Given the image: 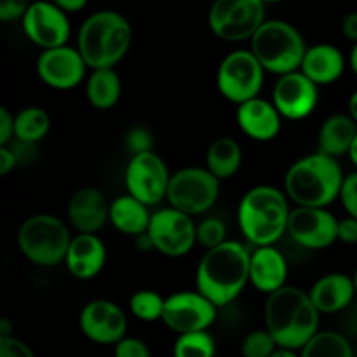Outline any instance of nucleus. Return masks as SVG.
<instances>
[{
	"label": "nucleus",
	"mask_w": 357,
	"mask_h": 357,
	"mask_svg": "<svg viewBox=\"0 0 357 357\" xmlns=\"http://www.w3.org/2000/svg\"><path fill=\"white\" fill-rule=\"evenodd\" d=\"M218 316V307L197 289H183L166 296L162 323L178 335L209 331Z\"/></svg>",
	"instance_id": "obj_13"
},
{
	"label": "nucleus",
	"mask_w": 357,
	"mask_h": 357,
	"mask_svg": "<svg viewBox=\"0 0 357 357\" xmlns=\"http://www.w3.org/2000/svg\"><path fill=\"white\" fill-rule=\"evenodd\" d=\"M272 357H300V354L296 351H289V349H278Z\"/></svg>",
	"instance_id": "obj_47"
},
{
	"label": "nucleus",
	"mask_w": 357,
	"mask_h": 357,
	"mask_svg": "<svg viewBox=\"0 0 357 357\" xmlns=\"http://www.w3.org/2000/svg\"><path fill=\"white\" fill-rule=\"evenodd\" d=\"M51 2L56 3L59 9L65 10V13L68 14V13H79V10H82L84 7L87 6L89 0H51Z\"/></svg>",
	"instance_id": "obj_44"
},
{
	"label": "nucleus",
	"mask_w": 357,
	"mask_h": 357,
	"mask_svg": "<svg viewBox=\"0 0 357 357\" xmlns=\"http://www.w3.org/2000/svg\"><path fill=\"white\" fill-rule=\"evenodd\" d=\"M0 357H37L28 344L14 335L0 337Z\"/></svg>",
	"instance_id": "obj_38"
},
{
	"label": "nucleus",
	"mask_w": 357,
	"mask_h": 357,
	"mask_svg": "<svg viewBox=\"0 0 357 357\" xmlns=\"http://www.w3.org/2000/svg\"><path fill=\"white\" fill-rule=\"evenodd\" d=\"M30 6V0H0V20L3 23L23 20Z\"/></svg>",
	"instance_id": "obj_39"
},
{
	"label": "nucleus",
	"mask_w": 357,
	"mask_h": 357,
	"mask_svg": "<svg viewBox=\"0 0 357 357\" xmlns=\"http://www.w3.org/2000/svg\"><path fill=\"white\" fill-rule=\"evenodd\" d=\"M24 35L42 51L66 45L72 33L68 14L59 9L51 0L31 2L21 20Z\"/></svg>",
	"instance_id": "obj_14"
},
{
	"label": "nucleus",
	"mask_w": 357,
	"mask_h": 357,
	"mask_svg": "<svg viewBox=\"0 0 357 357\" xmlns=\"http://www.w3.org/2000/svg\"><path fill=\"white\" fill-rule=\"evenodd\" d=\"M126 146H128L131 155H138V153L153 152V136L149 129L145 128H132L131 131L126 135Z\"/></svg>",
	"instance_id": "obj_35"
},
{
	"label": "nucleus",
	"mask_w": 357,
	"mask_h": 357,
	"mask_svg": "<svg viewBox=\"0 0 357 357\" xmlns=\"http://www.w3.org/2000/svg\"><path fill=\"white\" fill-rule=\"evenodd\" d=\"M166 296L155 289H138L129 298V312L142 323H157L162 321Z\"/></svg>",
	"instance_id": "obj_31"
},
{
	"label": "nucleus",
	"mask_w": 357,
	"mask_h": 357,
	"mask_svg": "<svg viewBox=\"0 0 357 357\" xmlns=\"http://www.w3.org/2000/svg\"><path fill=\"white\" fill-rule=\"evenodd\" d=\"M122 96V80L115 68L91 70L86 79V98L96 110H112Z\"/></svg>",
	"instance_id": "obj_28"
},
{
	"label": "nucleus",
	"mask_w": 357,
	"mask_h": 357,
	"mask_svg": "<svg viewBox=\"0 0 357 357\" xmlns=\"http://www.w3.org/2000/svg\"><path fill=\"white\" fill-rule=\"evenodd\" d=\"M338 201L344 206L347 216H352V218L357 220V169L354 173L345 174L340 199H338Z\"/></svg>",
	"instance_id": "obj_36"
},
{
	"label": "nucleus",
	"mask_w": 357,
	"mask_h": 357,
	"mask_svg": "<svg viewBox=\"0 0 357 357\" xmlns=\"http://www.w3.org/2000/svg\"><path fill=\"white\" fill-rule=\"evenodd\" d=\"M344 180L338 159L314 152L288 167L282 190L295 208H330L340 199Z\"/></svg>",
	"instance_id": "obj_4"
},
{
	"label": "nucleus",
	"mask_w": 357,
	"mask_h": 357,
	"mask_svg": "<svg viewBox=\"0 0 357 357\" xmlns=\"http://www.w3.org/2000/svg\"><path fill=\"white\" fill-rule=\"evenodd\" d=\"M349 159H351V162L354 164V167L357 169V135L354 138V143H352L351 150H349Z\"/></svg>",
	"instance_id": "obj_48"
},
{
	"label": "nucleus",
	"mask_w": 357,
	"mask_h": 357,
	"mask_svg": "<svg viewBox=\"0 0 357 357\" xmlns=\"http://www.w3.org/2000/svg\"><path fill=\"white\" fill-rule=\"evenodd\" d=\"M132 28L117 10L103 9L91 14L79 28L77 45L89 70L115 68L128 56Z\"/></svg>",
	"instance_id": "obj_5"
},
{
	"label": "nucleus",
	"mask_w": 357,
	"mask_h": 357,
	"mask_svg": "<svg viewBox=\"0 0 357 357\" xmlns=\"http://www.w3.org/2000/svg\"><path fill=\"white\" fill-rule=\"evenodd\" d=\"M171 174L166 160L157 152L131 155L124 169L126 190L143 204L153 208L166 201Z\"/></svg>",
	"instance_id": "obj_12"
},
{
	"label": "nucleus",
	"mask_w": 357,
	"mask_h": 357,
	"mask_svg": "<svg viewBox=\"0 0 357 357\" xmlns=\"http://www.w3.org/2000/svg\"><path fill=\"white\" fill-rule=\"evenodd\" d=\"M107 246L98 234H75L66 251L65 267L79 281L98 278L107 264Z\"/></svg>",
	"instance_id": "obj_21"
},
{
	"label": "nucleus",
	"mask_w": 357,
	"mask_h": 357,
	"mask_svg": "<svg viewBox=\"0 0 357 357\" xmlns=\"http://www.w3.org/2000/svg\"><path fill=\"white\" fill-rule=\"evenodd\" d=\"M291 202L282 188L255 185L241 197L237 223L246 243L253 248L275 246L288 234Z\"/></svg>",
	"instance_id": "obj_3"
},
{
	"label": "nucleus",
	"mask_w": 357,
	"mask_h": 357,
	"mask_svg": "<svg viewBox=\"0 0 357 357\" xmlns=\"http://www.w3.org/2000/svg\"><path fill=\"white\" fill-rule=\"evenodd\" d=\"M342 33H344L345 38L357 44V10L349 13L344 17V21H342Z\"/></svg>",
	"instance_id": "obj_43"
},
{
	"label": "nucleus",
	"mask_w": 357,
	"mask_h": 357,
	"mask_svg": "<svg viewBox=\"0 0 357 357\" xmlns=\"http://www.w3.org/2000/svg\"><path fill=\"white\" fill-rule=\"evenodd\" d=\"M271 101L286 121H303L319 105V86L300 70L278 77L272 87Z\"/></svg>",
	"instance_id": "obj_16"
},
{
	"label": "nucleus",
	"mask_w": 357,
	"mask_h": 357,
	"mask_svg": "<svg viewBox=\"0 0 357 357\" xmlns=\"http://www.w3.org/2000/svg\"><path fill=\"white\" fill-rule=\"evenodd\" d=\"M16 239L21 255L28 261L37 267L51 268L65 264L73 236L68 223L61 218L49 213H37L21 223Z\"/></svg>",
	"instance_id": "obj_7"
},
{
	"label": "nucleus",
	"mask_w": 357,
	"mask_h": 357,
	"mask_svg": "<svg viewBox=\"0 0 357 357\" xmlns=\"http://www.w3.org/2000/svg\"><path fill=\"white\" fill-rule=\"evenodd\" d=\"M66 218L77 234H98L110 223V202L100 188L82 187L70 197Z\"/></svg>",
	"instance_id": "obj_19"
},
{
	"label": "nucleus",
	"mask_w": 357,
	"mask_h": 357,
	"mask_svg": "<svg viewBox=\"0 0 357 357\" xmlns=\"http://www.w3.org/2000/svg\"><path fill=\"white\" fill-rule=\"evenodd\" d=\"M114 357H152V352L139 338L126 337L114 345Z\"/></svg>",
	"instance_id": "obj_37"
},
{
	"label": "nucleus",
	"mask_w": 357,
	"mask_h": 357,
	"mask_svg": "<svg viewBox=\"0 0 357 357\" xmlns=\"http://www.w3.org/2000/svg\"><path fill=\"white\" fill-rule=\"evenodd\" d=\"M349 66H351V70L357 77V44L352 45L351 49V54H349Z\"/></svg>",
	"instance_id": "obj_46"
},
{
	"label": "nucleus",
	"mask_w": 357,
	"mask_h": 357,
	"mask_svg": "<svg viewBox=\"0 0 357 357\" xmlns=\"http://www.w3.org/2000/svg\"><path fill=\"white\" fill-rule=\"evenodd\" d=\"M281 349L274 340L267 328L264 330H253L244 337L241 344V354L243 357H272L275 351Z\"/></svg>",
	"instance_id": "obj_33"
},
{
	"label": "nucleus",
	"mask_w": 357,
	"mask_h": 357,
	"mask_svg": "<svg viewBox=\"0 0 357 357\" xmlns=\"http://www.w3.org/2000/svg\"><path fill=\"white\" fill-rule=\"evenodd\" d=\"M347 114L351 115L352 119L356 121L357 124V89L354 91V93L349 96V103H347Z\"/></svg>",
	"instance_id": "obj_45"
},
{
	"label": "nucleus",
	"mask_w": 357,
	"mask_h": 357,
	"mask_svg": "<svg viewBox=\"0 0 357 357\" xmlns=\"http://www.w3.org/2000/svg\"><path fill=\"white\" fill-rule=\"evenodd\" d=\"M216 342L209 331L178 335L173 345V357H215Z\"/></svg>",
	"instance_id": "obj_32"
},
{
	"label": "nucleus",
	"mask_w": 357,
	"mask_h": 357,
	"mask_svg": "<svg viewBox=\"0 0 357 357\" xmlns=\"http://www.w3.org/2000/svg\"><path fill=\"white\" fill-rule=\"evenodd\" d=\"M288 236L305 250H326L338 241V218L328 208H293Z\"/></svg>",
	"instance_id": "obj_18"
},
{
	"label": "nucleus",
	"mask_w": 357,
	"mask_h": 357,
	"mask_svg": "<svg viewBox=\"0 0 357 357\" xmlns=\"http://www.w3.org/2000/svg\"><path fill=\"white\" fill-rule=\"evenodd\" d=\"M347 68V59L344 52L333 44L321 42V44L309 45L303 56L300 72L305 73L316 86H331L344 75Z\"/></svg>",
	"instance_id": "obj_24"
},
{
	"label": "nucleus",
	"mask_w": 357,
	"mask_h": 357,
	"mask_svg": "<svg viewBox=\"0 0 357 357\" xmlns=\"http://www.w3.org/2000/svg\"><path fill=\"white\" fill-rule=\"evenodd\" d=\"M288 281V260L275 246L253 248L250 261V282L265 296L284 288Z\"/></svg>",
	"instance_id": "obj_22"
},
{
	"label": "nucleus",
	"mask_w": 357,
	"mask_h": 357,
	"mask_svg": "<svg viewBox=\"0 0 357 357\" xmlns=\"http://www.w3.org/2000/svg\"><path fill=\"white\" fill-rule=\"evenodd\" d=\"M17 166V157L9 146H0V176H7Z\"/></svg>",
	"instance_id": "obj_42"
},
{
	"label": "nucleus",
	"mask_w": 357,
	"mask_h": 357,
	"mask_svg": "<svg viewBox=\"0 0 357 357\" xmlns=\"http://www.w3.org/2000/svg\"><path fill=\"white\" fill-rule=\"evenodd\" d=\"M265 3H272V2H282V0H264Z\"/></svg>",
	"instance_id": "obj_49"
},
{
	"label": "nucleus",
	"mask_w": 357,
	"mask_h": 357,
	"mask_svg": "<svg viewBox=\"0 0 357 357\" xmlns=\"http://www.w3.org/2000/svg\"><path fill=\"white\" fill-rule=\"evenodd\" d=\"M265 21L264 0H213L208 14L209 30L225 42L251 40Z\"/></svg>",
	"instance_id": "obj_10"
},
{
	"label": "nucleus",
	"mask_w": 357,
	"mask_h": 357,
	"mask_svg": "<svg viewBox=\"0 0 357 357\" xmlns=\"http://www.w3.org/2000/svg\"><path fill=\"white\" fill-rule=\"evenodd\" d=\"M152 213L146 204L132 195L124 194L110 202V223L117 232L124 236L139 237L146 234L152 220Z\"/></svg>",
	"instance_id": "obj_26"
},
{
	"label": "nucleus",
	"mask_w": 357,
	"mask_h": 357,
	"mask_svg": "<svg viewBox=\"0 0 357 357\" xmlns=\"http://www.w3.org/2000/svg\"><path fill=\"white\" fill-rule=\"evenodd\" d=\"M14 138V115L9 108L0 107V146H9Z\"/></svg>",
	"instance_id": "obj_40"
},
{
	"label": "nucleus",
	"mask_w": 357,
	"mask_h": 357,
	"mask_svg": "<svg viewBox=\"0 0 357 357\" xmlns=\"http://www.w3.org/2000/svg\"><path fill=\"white\" fill-rule=\"evenodd\" d=\"M79 328L87 340L98 345H117L128 337L124 309L107 298L87 302L79 314Z\"/></svg>",
	"instance_id": "obj_17"
},
{
	"label": "nucleus",
	"mask_w": 357,
	"mask_h": 357,
	"mask_svg": "<svg viewBox=\"0 0 357 357\" xmlns=\"http://www.w3.org/2000/svg\"><path fill=\"white\" fill-rule=\"evenodd\" d=\"M197 223L178 209L159 208L152 213L149 236L153 251L167 258L187 257L197 244Z\"/></svg>",
	"instance_id": "obj_11"
},
{
	"label": "nucleus",
	"mask_w": 357,
	"mask_h": 357,
	"mask_svg": "<svg viewBox=\"0 0 357 357\" xmlns=\"http://www.w3.org/2000/svg\"><path fill=\"white\" fill-rule=\"evenodd\" d=\"M243 159V149L239 142L230 136H220L209 143L204 155V166L220 181H223L239 173Z\"/></svg>",
	"instance_id": "obj_27"
},
{
	"label": "nucleus",
	"mask_w": 357,
	"mask_h": 357,
	"mask_svg": "<svg viewBox=\"0 0 357 357\" xmlns=\"http://www.w3.org/2000/svg\"><path fill=\"white\" fill-rule=\"evenodd\" d=\"M195 230H197V244L204 248L206 251L229 241L227 225L216 216H202L197 222V229Z\"/></svg>",
	"instance_id": "obj_34"
},
{
	"label": "nucleus",
	"mask_w": 357,
	"mask_h": 357,
	"mask_svg": "<svg viewBox=\"0 0 357 357\" xmlns=\"http://www.w3.org/2000/svg\"><path fill=\"white\" fill-rule=\"evenodd\" d=\"M265 328L281 349L302 351L319 333L321 314L309 293L298 286H284L267 296L264 309Z\"/></svg>",
	"instance_id": "obj_2"
},
{
	"label": "nucleus",
	"mask_w": 357,
	"mask_h": 357,
	"mask_svg": "<svg viewBox=\"0 0 357 357\" xmlns=\"http://www.w3.org/2000/svg\"><path fill=\"white\" fill-rule=\"evenodd\" d=\"M250 244L229 239L204 251L195 268V289L218 309L230 305L250 284Z\"/></svg>",
	"instance_id": "obj_1"
},
{
	"label": "nucleus",
	"mask_w": 357,
	"mask_h": 357,
	"mask_svg": "<svg viewBox=\"0 0 357 357\" xmlns=\"http://www.w3.org/2000/svg\"><path fill=\"white\" fill-rule=\"evenodd\" d=\"M338 241L344 244H357V220L352 216L338 220Z\"/></svg>",
	"instance_id": "obj_41"
},
{
	"label": "nucleus",
	"mask_w": 357,
	"mask_h": 357,
	"mask_svg": "<svg viewBox=\"0 0 357 357\" xmlns=\"http://www.w3.org/2000/svg\"><path fill=\"white\" fill-rule=\"evenodd\" d=\"M51 131V117L45 108L30 105L14 115V138L26 145L42 142Z\"/></svg>",
	"instance_id": "obj_29"
},
{
	"label": "nucleus",
	"mask_w": 357,
	"mask_h": 357,
	"mask_svg": "<svg viewBox=\"0 0 357 357\" xmlns=\"http://www.w3.org/2000/svg\"><path fill=\"white\" fill-rule=\"evenodd\" d=\"M307 49L298 28L284 20H267L251 38V52L265 72L278 77L300 70Z\"/></svg>",
	"instance_id": "obj_6"
},
{
	"label": "nucleus",
	"mask_w": 357,
	"mask_h": 357,
	"mask_svg": "<svg viewBox=\"0 0 357 357\" xmlns=\"http://www.w3.org/2000/svg\"><path fill=\"white\" fill-rule=\"evenodd\" d=\"M236 121L244 136L253 142L267 143L278 138L284 119L271 100L258 96L237 107Z\"/></svg>",
	"instance_id": "obj_20"
},
{
	"label": "nucleus",
	"mask_w": 357,
	"mask_h": 357,
	"mask_svg": "<svg viewBox=\"0 0 357 357\" xmlns=\"http://www.w3.org/2000/svg\"><path fill=\"white\" fill-rule=\"evenodd\" d=\"M265 73L267 72L251 49H236L220 61L216 70V89L223 100L239 107L260 96Z\"/></svg>",
	"instance_id": "obj_9"
},
{
	"label": "nucleus",
	"mask_w": 357,
	"mask_h": 357,
	"mask_svg": "<svg viewBox=\"0 0 357 357\" xmlns=\"http://www.w3.org/2000/svg\"><path fill=\"white\" fill-rule=\"evenodd\" d=\"M300 357H354L351 342L338 331L321 330L305 347L298 351Z\"/></svg>",
	"instance_id": "obj_30"
},
{
	"label": "nucleus",
	"mask_w": 357,
	"mask_h": 357,
	"mask_svg": "<svg viewBox=\"0 0 357 357\" xmlns=\"http://www.w3.org/2000/svg\"><path fill=\"white\" fill-rule=\"evenodd\" d=\"M222 181L206 166H187L171 174L167 206L188 216H206L218 202Z\"/></svg>",
	"instance_id": "obj_8"
},
{
	"label": "nucleus",
	"mask_w": 357,
	"mask_h": 357,
	"mask_svg": "<svg viewBox=\"0 0 357 357\" xmlns=\"http://www.w3.org/2000/svg\"><path fill=\"white\" fill-rule=\"evenodd\" d=\"M352 278H354V282H356V289H357V268H356V272H354V275H352Z\"/></svg>",
	"instance_id": "obj_50"
},
{
	"label": "nucleus",
	"mask_w": 357,
	"mask_h": 357,
	"mask_svg": "<svg viewBox=\"0 0 357 357\" xmlns=\"http://www.w3.org/2000/svg\"><path fill=\"white\" fill-rule=\"evenodd\" d=\"M307 293L317 312L323 316V314H337L347 309L357 295V289L352 275L344 272H330L321 275Z\"/></svg>",
	"instance_id": "obj_23"
},
{
	"label": "nucleus",
	"mask_w": 357,
	"mask_h": 357,
	"mask_svg": "<svg viewBox=\"0 0 357 357\" xmlns=\"http://www.w3.org/2000/svg\"><path fill=\"white\" fill-rule=\"evenodd\" d=\"M357 135V124L349 114H333L321 124L317 132V152L340 159L349 155Z\"/></svg>",
	"instance_id": "obj_25"
},
{
	"label": "nucleus",
	"mask_w": 357,
	"mask_h": 357,
	"mask_svg": "<svg viewBox=\"0 0 357 357\" xmlns=\"http://www.w3.org/2000/svg\"><path fill=\"white\" fill-rule=\"evenodd\" d=\"M89 66L79 49L72 45L45 49L38 54L35 72L42 84L56 91H72L87 79Z\"/></svg>",
	"instance_id": "obj_15"
}]
</instances>
